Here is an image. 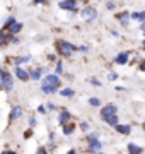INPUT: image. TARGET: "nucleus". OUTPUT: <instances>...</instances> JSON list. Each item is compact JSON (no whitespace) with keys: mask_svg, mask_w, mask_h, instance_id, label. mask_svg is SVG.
Here are the masks:
<instances>
[{"mask_svg":"<svg viewBox=\"0 0 145 154\" xmlns=\"http://www.w3.org/2000/svg\"><path fill=\"white\" fill-rule=\"evenodd\" d=\"M78 51H80V53H87V51H89V46H87V45H82V46H78Z\"/></svg>","mask_w":145,"mask_h":154,"instance_id":"nucleus-36","label":"nucleus"},{"mask_svg":"<svg viewBox=\"0 0 145 154\" xmlns=\"http://www.w3.org/2000/svg\"><path fill=\"white\" fill-rule=\"evenodd\" d=\"M22 28H24V24H22V22H19V21H17L16 24H14V26H12V28L9 29V31H7V33L10 34V36H17V34H19L21 31H22Z\"/></svg>","mask_w":145,"mask_h":154,"instance_id":"nucleus-19","label":"nucleus"},{"mask_svg":"<svg viewBox=\"0 0 145 154\" xmlns=\"http://www.w3.org/2000/svg\"><path fill=\"white\" fill-rule=\"evenodd\" d=\"M56 122H58V125H60V127H65L67 123H70V122H72V113H70L67 108H61V110L58 111Z\"/></svg>","mask_w":145,"mask_h":154,"instance_id":"nucleus-10","label":"nucleus"},{"mask_svg":"<svg viewBox=\"0 0 145 154\" xmlns=\"http://www.w3.org/2000/svg\"><path fill=\"white\" fill-rule=\"evenodd\" d=\"M104 123H106L108 127L116 128V127L120 125V118H118V115H116V116H111V118H106V120H104Z\"/></svg>","mask_w":145,"mask_h":154,"instance_id":"nucleus-25","label":"nucleus"},{"mask_svg":"<svg viewBox=\"0 0 145 154\" xmlns=\"http://www.w3.org/2000/svg\"><path fill=\"white\" fill-rule=\"evenodd\" d=\"M114 130H116L118 135H125V137H128V135H132L133 127H132V123H120Z\"/></svg>","mask_w":145,"mask_h":154,"instance_id":"nucleus-13","label":"nucleus"},{"mask_svg":"<svg viewBox=\"0 0 145 154\" xmlns=\"http://www.w3.org/2000/svg\"><path fill=\"white\" fill-rule=\"evenodd\" d=\"M31 58H33L31 55H21V57H17L16 60H14V67H21L22 63H28Z\"/></svg>","mask_w":145,"mask_h":154,"instance_id":"nucleus-20","label":"nucleus"},{"mask_svg":"<svg viewBox=\"0 0 145 154\" xmlns=\"http://www.w3.org/2000/svg\"><path fill=\"white\" fill-rule=\"evenodd\" d=\"M28 123H29V128H34V127L38 125V118H36V115H29Z\"/></svg>","mask_w":145,"mask_h":154,"instance_id":"nucleus-30","label":"nucleus"},{"mask_svg":"<svg viewBox=\"0 0 145 154\" xmlns=\"http://www.w3.org/2000/svg\"><path fill=\"white\" fill-rule=\"evenodd\" d=\"M140 45H142V48L145 50V39H142V41H140Z\"/></svg>","mask_w":145,"mask_h":154,"instance_id":"nucleus-46","label":"nucleus"},{"mask_svg":"<svg viewBox=\"0 0 145 154\" xmlns=\"http://www.w3.org/2000/svg\"><path fill=\"white\" fill-rule=\"evenodd\" d=\"M104 7H106V11L113 12V11H116V7H118V2H104Z\"/></svg>","mask_w":145,"mask_h":154,"instance_id":"nucleus-29","label":"nucleus"},{"mask_svg":"<svg viewBox=\"0 0 145 154\" xmlns=\"http://www.w3.org/2000/svg\"><path fill=\"white\" fill-rule=\"evenodd\" d=\"M65 79L72 82V81H75V75H73V74H65Z\"/></svg>","mask_w":145,"mask_h":154,"instance_id":"nucleus-40","label":"nucleus"},{"mask_svg":"<svg viewBox=\"0 0 145 154\" xmlns=\"http://www.w3.org/2000/svg\"><path fill=\"white\" fill-rule=\"evenodd\" d=\"M78 16H80V19H82V21L92 22V21H96V19L99 17V12H97V9H96L94 5H90V4H85V5L80 9Z\"/></svg>","mask_w":145,"mask_h":154,"instance_id":"nucleus-2","label":"nucleus"},{"mask_svg":"<svg viewBox=\"0 0 145 154\" xmlns=\"http://www.w3.org/2000/svg\"><path fill=\"white\" fill-rule=\"evenodd\" d=\"M89 84L94 86V88H101V86H102V82H101L97 77H89Z\"/></svg>","mask_w":145,"mask_h":154,"instance_id":"nucleus-31","label":"nucleus"},{"mask_svg":"<svg viewBox=\"0 0 145 154\" xmlns=\"http://www.w3.org/2000/svg\"><path fill=\"white\" fill-rule=\"evenodd\" d=\"M89 106H92V108H102V101H101L97 96H90L89 98Z\"/></svg>","mask_w":145,"mask_h":154,"instance_id":"nucleus-22","label":"nucleus"},{"mask_svg":"<svg viewBox=\"0 0 145 154\" xmlns=\"http://www.w3.org/2000/svg\"><path fill=\"white\" fill-rule=\"evenodd\" d=\"M55 74H56L58 77L65 75V69H63V60H61V58L55 63Z\"/></svg>","mask_w":145,"mask_h":154,"instance_id":"nucleus-23","label":"nucleus"},{"mask_svg":"<svg viewBox=\"0 0 145 154\" xmlns=\"http://www.w3.org/2000/svg\"><path fill=\"white\" fill-rule=\"evenodd\" d=\"M137 69H138L140 72H144V74H145V58L138 60V63H137Z\"/></svg>","mask_w":145,"mask_h":154,"instance_id":"nucleus-32","label":"nucleus"},{"mask_svg":"<svg viewBox=\"0 0 145 154\" xmlns=\"http://www.w3.org/2000/svg\"><path fill=\"white\" fill-rule=\"evenodd\" d=\"M116 115H118V105L116 103H108V105H104L99 110V116L102 118V122L106 120V118H111V116H116Z\"/></svg>","mask_w":145,"mask_h":154,"instance_id":"nucleus-4","label":"nucleus"},{"mask_svg":"<svg viewBox=\"0 0 145 154\" xmlns=\"http://www.w3.org/2000/svg\"><path fill=\"white\" fill-rule=\"evenodd\" d=\"M12 45H21V38L19 36H12V41H10Z\"/></svg>","mask_w":145,"mask_h":154,"instance_id":"nucleus-37","label":"nucleus"},{"mask_svg":"<svg viewBox=\"0 0 145 154\" xmlns=\"http://www.w3.org/2000/svg\"><path fill=\"white\" fill-rule=\"evenodd\" d=\"M99 154H106V152H99Z\"/></svg>","mask_w":145,"mask_h":154,"instance_id":"nucleus-49","label":"nucleus"},{"mask_svg":"<svg viewBox=\"0 0 145 154\" xmlns=\"http://www.w3.org/2000/svg\"><path fill=\"white\" fill-rule=\"evenodd\" d=\"M132 57H133V53L128 51V50H125V51H118L116 57L113 58V62H114L116 65H120V67H125V65H128V63H130Z\"/></svg>","mask_w":145,"mask_h":154,"instance_id":"nucleus-7","label":"nucleus"},{"mask_svg":"<svg viewBox=\"0 0 145 154\" xmlns=\"http://www.w3.org/2000/svg\"><path fill=\"white\" fill-rule=\"evenodd\" d=\"M138 29L142 31V33H144V31H145V22H142V24H138Z\"/></svg>","mask_w":145,"mask_h":154,"instance_id":"nucleus-43","label":"nucleus"},{"mask_svg":"<svg viewBox=\"0 0 145 154\" xmlns=\"http://www.w3.org/2000/svg\"><path fill=\"white\" fill-rule=\"evenodd\" d=\"M14 74H16V77L19 79V81H22V82H28V81H31L29 70H26V69H22V67H14Z\"/></svg>","mask_w":145,"mask_h":154,"instance_id":"nucleus-12","label":"nucleus"},{"mask_svg":"<svg viewBox=\"0 0 145 154\" xmlns=\"http://www.w3.org/2000/svg\"><path fill=\"white\" fill-rule=\"evenodd\" d=\"M46 110H48V111H56V105L53 103V101H50V103L46 105Z\"/></svg>","mask_w":145,"mask_h":154,"instance_id":"nucleus-34","label":"nucleus"},{"mask_svg":"<svg viewBox=\"0 0 145 154\" xmlns=\"http://www.w3.org/2000/svg\"><path fill=\"white\" fill-rule=\"evenodd\" d=\"M0 86H2V91L5 93H10L14 89V81H12V74L5 69L0 67Z\"/></svg>","mask_w":145,"mask_h":154,"instance_id":"nucleus-3","label":"nucleus"},{"mask_svg":"<svg viewBox=\"0 0 145 154\" xmlns=\"http://www.w3.org/2000/svg\"><path fill=\"white\" fill-rule=\"evenodd\" d=\"M41 91L45 94H55V93H60V89L56 88H46V86H41Z\"/></svg>","mask_w":145,"mask_h":154,"instance_id":"nucleus-27","label":"nucleus"},{"mask_svg":"<svg viewBox=\"0 0 145 154\" xmlns=\"http://www.w3.org/2000/svg\"><path fill=\"white\" fill-rule=\"evenodd\" d=\"M31 135H33V130H31V128H28V130L24 132V139H31Z\"/></svg>","mask_w":145,"mask_h":154,"instance_id":"nucleus-39","label":"nucleus"},{"mask_svg":"<svg viewBox=\"0 0 145 154\" xmlns=\"http://www.w3.org/2000/svg\"><path fill=\"white\" fill-rule=\"evenodd\" d=\"M142 128H144V134H145V122L142 123Z\"/></svg>","mask_w":145,"mask_h":154,"instance_id":"nucleus-47","label":"nucleus"},{"mask_svg":"<svg viewBox=\"0 0 145 154\" xmlns=\"http://www.w3.org/2000/svg\"><path fill=\"white\" fill-rule=\"evenodd\" d=\"M58 7H60L63 12H70L72 16H75L77 12H80L78 2H75V0H63V2H58Z\"/></svg>","mask_w":145,"mask_h":154,"instance_id":"nucleus-5","label":"nucleus"},{"mask_svg":"<svg viewBox=\"0 0 145 154\" xmlns=\"http://www.w3.org/2000/svg\"><path fill=\"white\" fill-rule=\"evenodd\" d=\"M118 91V93H126V91H128V89L125 88V86H116V88H114Z\"/></svg>","mask_w":145,"mask_h":154,"instance_id":"nucleus-38","label":"nucleus"},{"mask_svg":"<svg viewBox=\"0 0 145 154\" xmlns=\"http://www.w3.org/2000/svg\"><path fill=\"white\" fill-rule=\"evenodd\" d=\"M78 128H80V130H82V132L89 134V130H90V125H89V122L82 120V122H80V123H78Z\"/></svg>","mask_w":145,"mask_h":154,"instance_id":"nucleus-26","label":"nucleus"},{"mask_svg":"<svg viewBox=\"0 0 145 154\" xmlns=\"http://www.w3.org/2000/svg\"><path fill=\"white\" fill-rule=\"evenodd\" d=\"M102 149V142H101L99 139H90V140H87V154H99L102 152L101 151Z\"/></svg>","mask_w":145,"mask_h":154,"instance_id":"nucleus-9","label":"nucleus"},{"mask_svg":"<svg viewBox=\"0 0 145 154\" xmlns=\"http://www.w3.org/2000/svg\"><path fill=\"white\" fill-rule=\"evenodd\" d=\"M10 41H12V36L7 33V31L2 29V31H0V46H7Z\"/></svg>","mask_w":145,"mask_h":154,"instance_id":"nucleus-18","label":"nucleus"},{"mask_svg":"<svg viewBox=\"0 0 145 154\" xmlns=\"http://www.w3.org/2000/svg\"><path fill=\"white\" fill-rule=\"evenodd\" d=\"M41 86L60 89V86H61V79H60L58 75H56L55 72H53V74H48V75H45V77H43V81H41Z\"/></svg>","mask_w":145,"mask_h":154,"instance_id":"nucleus-6","label":"nucleus"},{"mask_svg":"<svg viewBox=\"0 0 145 154\" xmlns=\"http://www.w3.org/2000/svg\"><path fill=\"white\" fill-rule=\"evenodd\" d=\"M114 19L120 22L121 28H128L132 22V11H120L114 14Z\"/></svg>","mask_w":145,"mask_h":154,"instance_id":"nucleus-8","label":"nucleus"},{"mask_svg":"<svg viewBox=\"0 0 145 154\" xmlns=\"http://www.w3.org/2000/svg\"><path fill=\"white\" fill-rule=\"evenodd\" d=\"M34 154H48V149L41 146V147H38V149H36V152H34Z\"/></svg>","mask_w":145,"mask_h":154,"instance_id":"nucleus-35","label":"nucleus"},{"mask_svg":"<svg viewBox=\"0 0 145 154\" xmlns=\"http://www.w3.org/2000/svg\"><path fill=\"white\" fill-rule=\"evenodd\" d=\"M38 113H39V115H46V113H48L46 106H45V105H39V106H38Z\"/></svg>","mask_w":145,"mask_h":154,"instance_id":"nucleus-33","label":"nucleus"},{"mask_svg":"<svg viewBox=\"0 0 145 154\" xmlns=\"http://www.w3.org/2000/svg\"><path fill=\"white\" fill-rule=\"evenodd\" d=\"M67 154H77V149H68Z\"/></svg>","mask_w":145,"mask_h":154,"instance_id":"nucleus-44","label":"nucleus"},{"mask_svg":"<svg viewBox=\"0 0 145 154\" xmlns=\"http://www.w3.org/2000/svg\"><path fill=\"white\" fill-rule=\"evenodd\" d=\"M29 75H31V81H41L43 79V70L41 67H34L29 70Z\"/></svg>","mask_w":145,"mask_h":154,"instance_id":"nucleus-17","label":"nucleus"},{"mask_svg":"<svg viewBox=\"0 0 145 154\" xmlns=\"http://www.w3.org/2000/svg\"><path fill=\"white\" fill-rule=\"evenodd\" d=\"M109 34H111V36H114V38H118V36H120V33H118L116 29H109Z\"/></svg>","mask_w":145,"mask_h":154,"instance_id":"nucleus-42","label":"nucleus"},{"mask_svg":"<svg viewBox=\"0 0 145 154\" xmlns=\"http://www.w3.org/2000/svg\"><path fill=\"white\" fill-rule=\"evenodd\" d=\"M142 34H144V39H145V31H144V33H142Z\"/></svg>","mask_w":145,"mask_h":154,"instance_id":"nucleus-48","label":"nucleus"},{"mask_svg":"<svg viewBox=\"0 0 145 154\" xmlns=\"http://www.w3.org/2000/svg\"><path fill=\"white\" fill-rule=\"evenodd\" d=\"M16 22H17V21H16V17H14V16H9L5 21H4V31H9V29H10L12 26L16 24Z\"/></svg>","mask_w":145,"mask_h":154,"instance_id":"nucleus-24","label":"nucleus"},{"mask_svg":"<svg viewBox=\"0 0 145 154\" xmlns=\"http://www.w3.org/2000/svg\"><path fill=\"white\" fill-rule=\"evenodd\" d=\"M118 79H120V74L114 72V70H109V74H108V81H109V82H114V81H118Z\"/></svg>","mask_w":145,"mask_h":154,"instance_id":"nucleus-28","label":"nucleus"},{"mask_svg":"<svg viewBox=\"0 0 145 154\" xmlns=\"http://www.w3.org/2000/svg\"><path fill=\"white\" fill-rule=\"evenodd\" d=\"M22 115H24V108H22V106L14 105L10 108V113H9V120L16 122V120H19V118H22Z\"/></svg>","mask_w":145,"mask_h":154,"instance_id":"nucleus-11","label":"nucleus"},{"mask_svg":"<svg viewBox=\"0 0 145 154\" xmlns=\"http://www.w3.org/2000/svg\"><path fill=\"white\" fill-rule=\"evenodd\" d=\"M2 154H17V152H14V151H10V149H7V151H4Z\"/></svg>","mask_w":145,"mask_h":154,"instance_id":"nucleus-45","label":"nucleus"},{"mask_svg":"<svg viewBox=\"0 0 145 154\" xmlns=\"http://www.w3.org/2000/svg\"><path fill=\"white\" fill-rule=\"evenodd\" d=\"M48 60H50V62H55V63H56L60 58H56V55H48Z\"/></svg>","mask_w":145,"mask_h":154,"instance_id":"nucleus-41","label":"nucleus"},{"mask_svg":"<svg viewBox=\"0 0 145 154\" xmlns=\"http://www.w3.org/2000/svg\"><path fill=\"white\" fill-rule=\"evenodd\" d=\"M125 151H126V154H144L145 152V147L138 146L137 142H128Z\"/></svg>","mask_w":145,"mask_h":154,"instance_id":"nucleus-14","label":"nucleus"},{"mask_svg":"<svg viewBox=\"0 0 145 154\" xmlns=\"http://www.w3.org/2000/svg\"><path fill=\"white\" fill-rule=\"evenodd\" d=\"M58 94H60L61 98H73V96H75V91H73L72 88H61Z\"/></svg>","mask_w":145,"mask_h":154,"instance_id":"nucleus-21","label":"nucleus"},{"mask_svg":"<svg viewBox=\"0 0 145 154\" xmlns=\"http://www.w3.org/2000/svg\"><path fill=\"white\" fill-rule=\"evenodd\" d=\"M55 48H56V53H58L61 58H70V57L75 55V51H78V46L70 43L68 39H56Z\"/></svg>","mask_w":145,"mask_h":154,"instance_id":"nucleus-1","label":"nucleus"},{"mask_svg":"<svg viewBox=\"0 0 145 154\" xmlns=\"http://www.w3.org/2000/svg\"><path fill=\"white\" fill-rule=\"evenodd\" d=\"M75 128H77V123H75V122H70V123H67L65 127H61V134H63L65 137H70V135H73Z\"/></svg>","mask_w":145,"mask_h":154,"instance_id":"nucleus-16","label":"nucleus"},{"mask_svg":"<svg viewBox=\"0 0 145 154\" xmlns=\"http://www.w3.org/2000/svg\"><path fill=\"white\" fill-rule=\"evenodd\" d=\"M132 21L138 22H145V9H138V11H132Z\"/></svg>","mask_w":145,"mask_h":154,"instance_id":"nucleus-15","label":"nucleus"}]
</instances>
